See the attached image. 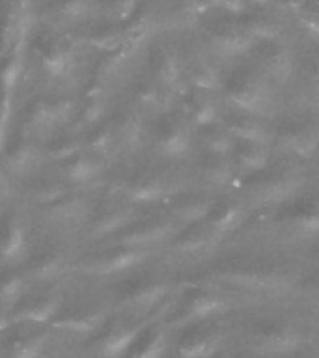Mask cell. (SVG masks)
<instances>
[{
    "mask_svg": "<svg viewBox=\"0 0 319 358\" xmlns=\"http://www.w3.org/2000/svg\"><path fill=\"white\" fill-rule=\"evenodd\" d=\"M92 173H94V162L88 161V159H78L71 164L69 168V178L73 181H88L92 178Z\"/></svg>",
    "mask_w": 319,
    "mask_h": 358,
    "instance_id": "9c48e42d",
    "label": "cell"
},
{
    "mask_svg": "<svg viewBox=\"0 0 319 358\" xmlns=\"http://www.w3.org/2000/svg\"><path fill=\"white\" fill-rule=\"evenodd\" d=\"M58 296L55 295H41L38 299H34L30 304H28L24 310H21L19 313V319H27V321H47L49 317L56 315V310H58Z\"/></svg>",
    "mask_w": 319,
    "mask_h": 358,
    "instance_id": "6da1fadb",
    "label": "cell"
},
{
    "mask_svg": "<svg viewBox=\"0 0 319 358\" xmlns=\"http://www.w3.org/2000/svg\"><path fill=\"white\" fill-rule=\"evenodd\" d=\"M45 338L43 336H24L11 345V358H38L43 351Z\"/></svg>",
    "mask_w": 319,
    "mask_h": 358,
    "instance_id": "3957f363",
    "label": "cell"
},
{
    "mask_svg": "<svg viewBox=\"0 0 319 358\" xmlns=\"http://www.w3.org/2000/svg\"><path fill=\"white\" fill-rule=\"evenodd\" d=\"M97 323V315L95 313H86V312H71L64 313L62 317L56 319L55 327L64 330H73V332H86L92 330Z\"/></svg>",
    "mask_w": 319,
    "mask_h": 358,
    "instance_id": "7a4b0ae2",
    "label": "cell"
},
{
    "mask_svg": "<svg viewBox=\"0 0 319 358\" xmlns=\"http://www.w3.org/2000/svg\"><path fill=\"white\" fill-rule=\"evenodd\" d=\"M318 213V206H316V201L312 198H297L293 203L284 209L285 218H293V220H306V218L313 217Z\"/></svg>",
    "mask_w": 319,
    "mask_h": 358,
    "instance_id": "5b68a950",
    "label": "cell"
},
{
    "mask_svg": "<svg viewBox=\"0 0 319 358\" xmlns=\"http://www.w3.org/2000/svg\"><path fill=\"white\" fill-rule=\"evenodd\" d=\"M8 112H10V97L8 94L0 99V148H2V140H4L6 123H8Z\"/></svg>",
    "mask_w": 319,
    "mask_h": 358,
    "instance_id": "30bf717a",
    "label": "cell"
},
{
    "mask_svg": "<svg viewBox=\"0 0 319 358\" xmlns=\"http://www.w3.org/2000/svg\"><path fill=\"white\" fill-rule=\"evenodd\" d=\"M6 324H8V319H6V315L2 312H0V330L6 329Z\"/></svg>",
    "mask_w": 319,
    "mask_h": 358,
    "instance_id": "8fae6325",
    "label": "cell"
},
{
    "mask_svg": "<svg viewBox=\"0 0 319 358\" xmlns=\"http://www.w3.org/2000/svg\"><path fill=\"white\" fill-rule=\"evenodd\" d=\"M24 246V235H22V229L19 226H11L4 235V241H2V256L6 259H11V257L19 256V252L22 250Z\"/></svg>",
    "mask_w": 319,
    "mask_h": 358,
    "instance_id": "8992f818",
    "label": "cell"
},
{
    "mask_svg": "<svg viewBox=\"0 0 319 358\" xmlns=\"http://www.w3.org/2000/svg\"><path fill=\"white\" fill-rule=\"evenodd\" d=\"M43 66L45 69L49 71V75L52 77H60L67 71L69 67V56L60 49V47H52L50 50H47V55L43 56Z\"/></svg>",
    "mask_w": 319,
    "mask_h": 358,
    "instance_id": "277c9868",
    "label": "cell"
},
{
    "mask_svg": "<svg viewBox=\"0 0 319 358\" xmlns=\"http://www.w3.org/2000/svg\"><path fill=\"white\" fill-rule=\"evenodd\" d=\"M32 161L34 150L32 148H28V145L17 148V150L10 155V166L11 170H15V172H27L28 166L32 164Z\"/></svg>",
    "mask_w": 319,
    "mask_h": 358,
    "instance_id": "ba28073f",
    "label": "cell"
},
{
    "mask_svg": "<svg viewBox=\"0 0 319 358\" xmlns=\"http://www.w3.org/2000/svg\"><path fill=\"white\" fill-rule=\"evenodd\" d=\"M21 278H17L13 274H8L0 280V304H11L17 301V296L21 295Z\"/></svg>",
    "mask_w": 319,
    "mask_h": 358,
    "instance_id": "52a82bcc",
    "label": "cell"
}]
</instances>
